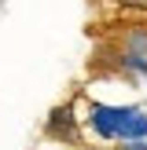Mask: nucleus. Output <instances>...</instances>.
I'll return each instance as SVG.
<instances>
[{
    "label": "nucleus",
    "instance_id": "f03ea898",
    "mask_svg": "<svg viewBox=\"0 0 147 150\" xmlns=\"http://www.w3.org/2000/svg\"><path fill=\"white\" fill-rule=\"evenodd\" d=\"M110 62H114V70L121 73V77H129V81L147 77V29H140V26L125 29L121 44L110 48Z\"/></svg>",
    "mask_w": 147,
    "mask_h": 150
},
{
    "label": "nucleus",
    "instance_id": "f257e3e1",
    "mask_svg": "<svg viewBox=\"0 0 147 150\" xmlns=\"http://www.w3.org/2000/svg\"><path fill=\"white\" fill-rule=\"evenodd\" d=\"M85 125L96 139L110 143H132V139H147V110L143 106H107V103H92L85 114Z\"/></svg>",
    "mask_w": 147,
    "mask_h": 150
},
{
    "label": "nucleus",
    "instance_id": "423d86ee",
    "mask_svg": "<svg viewBox=\"0 0 147 150\" xmlns=\"http://www.w3.org/2000/svg\"><path fill=\"white\" fill-rule=\"evenodd\" d=\"M118 150H125V146H118Z\"/></svg>",
    "mask_w": 147,
    "mask_h": 150
},
{
    "label": "nucleus",
    "instance_id": "7ed1b4c3",
    "mask_svg": "<svg viewBox=\"0 0 147 150\" xmlns=\"http://www.w3.org/2000/svg\"><path fill=\"white\" fill-rule=\"evenodd\" d=\"M81 114H74V106L66 103V106H55L48 117V125H44V136L48 139H59V143L66 146H81V128H77Z\"/></svg>",
    "mask_w": 147,
    "mask_h": 150
},
{
    "label": "nucleus",
    "instance_id": "39448f33",
    "mask_svg": "<svg viewBox=\"0 0 147 150\" xmlns=\"http://www.w3.org/2000/svg\"><path fill=\"white\" fill-rule=\"evenodd\" d=\"M125 150H147V139H132V143H121Z\"/></svg>",
    "mask_w": 147,
    "mask_h": 150
},
{
    "label": "nucleus",
    "instance_id": "20e7f679",
    "mask_svg": "<svg viewBox=\"0 0 147 150\" xmlns=\"http://www.w3.org/2000/svg\"><path fill=\"white\" fill-rule=\"evenodd\" d=\"M92 4H118V7H132V11H147V0H92Z\"/></svg>",
    "mask_w": 147,
    "mask_h": 150
}]
</instances>
